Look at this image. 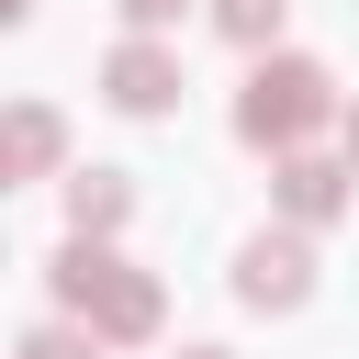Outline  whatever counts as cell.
Listing matches in <instances>:
<instances>
[{"mask_svg":"<svg viewBox=\"0 0 359 359\" xmlns=\"http://www.w3.org/2000/svg\"><path fill=\"white\" fill-rule=\"evenodd\" d=\"M101 79H112V101H123V112H168V101H180V56H168L157 34L112 45V67H101Z\"/></svg>","mask_w":359,"mask_h":359,"instance_id":"obj_3","label":"cell"},{"mask_svg":"<svg viewBox=\"0 0 359 359\" xmlns=\"http://www.w3.org/2000/svg\"><path fill=\"white\" fill-rule=\"evenodd\" d=\"M303 269H314L303 236H258V247L236 258V292H247V303H303Z\"/></svg>","mask_w":359,"mask_h":359,"instance_id":"obj_4","label":"cell"},{"mask_svg":"<svg viewBox=\"0 0 359 359\" xmlns=\"http://www.w3.org/2000/svg\"><path fill=\"white\" fill-rule=\"evenodd\" d=\"M213 22H224V34H236V45H258V34H280V0H224V11H213Z\"/></svg>","mask_w":359,"mask_h":359,"instance_id":"obj_9","label":"cell"},{"mask_svg":"<svg viewBox=\"0 0 359 359\" xmlns=\"http://www.w3.org/2000/svg\"><path fill=\"white\" fill-rule=\"evenodd\" d=\"M67 213H79V236H112V224H123V180H112V168H79V180H67Z\"/></svg>","mask_w":359,"mask_h":359,"instance_id":"obj_6","label":"cell"},{"mask_svg":"<svg viewBox=\"0 0 359 359\" xmlns=\"http://www.w3.org/2000/svg\"><path fill=\"white\" fill-rule=\"evenodd\" d=\"M348 157H359V123H348Z\"/></svg>","mask_w":359,"mask_h":359,"instance_id":"obj_12","label":"cell"},{"mask_svg":"<svg viewBox=\"0 0 359 359\" xmlns=\"http://www.w3.org/2000/svg\"><path fill=\"white\" fill-rule=\"evenodd\" d=\"M11 168H56V112H11Z\"/></svg>","mask_w":359,"mask_h":359,"instance_id":"obj_7","label":"cell"},{"mask_svg":"<svg viewBox=\"0 0 359 359\" xmlns=\"http://www.w3.org/2000/svg\"><path fill=\"white\" fill-rule=\"evenodd\" d=\"M22 359H101V325H90V337H79V325H34Z\"/></svg>","mask_w":359,"mask_h":359,"instance_id":"obj_8","label":"cell"},{"mask_svg":"<svg viewBox=\"0 0 359 359\" xmlns=\"http://www.w3.org/2000/svg\"><path fill=\"white\" fill-rule=\"evenodd\" d=\"M56 292H67V314H79V325H101V337H146V325H157V292H146L123 258H101L90 236L56 258Z\"/></svg>","mask_w":359,"mask_h":359,"instance_id":"obj_1","label":"cell"},{"mask_svg":"<svg viewBox=\"0 0 359 359\" xmlns=\"http://www.w3.org/2000/svg\"><path fill=\"white\" fill-rule=\"evenodd\" d=\"M180 359H224V348H180Z\"/></svg>","mask_w":359,"mask_h":359,"instance_id":"obj_11","label":"cell"},{"mask_svg":"<svg viewBox=\"0 0 359 359\" xmlns=\"http://www.w3.org/2000/svg\"><path fill=\"white\" fill-rule=\"evenodd\" d=\"M123 22H135V34H157V22H180V0H123Z\"/></svg>","mask_w":359,"mask_h":359,"instance_id":"obj_10","label":"cell"},{"mask_svg":"<svg viewBox=\"0 0 359 359\" xmlns=\"http://www.w3.org/2000/svg\"><path fill=\"white\" fill-rule=\"evenodd\" d=\"M236 123H247V146H303V135L325 123V67H303V56H269V67L247 79Z\"/></svg>","mask_w":359,"mask_h":359,"instance_id":"obj_2","label":"cell"},{"mask_svg":"<svg viewBox=\"0 0 359 359\" xmlns=\"http://www.w3.org/2000/svg\"><path fill=\"white\" fill-rule=\"evenodd\" d=\"M280 202H292L303 224H325V213L348 202V168H325V157H292V168H280Z\"/></svg>","mask_w":359,"mask_h":359,"instance_id":"obj_5","label":"cell"}]
</instances>
